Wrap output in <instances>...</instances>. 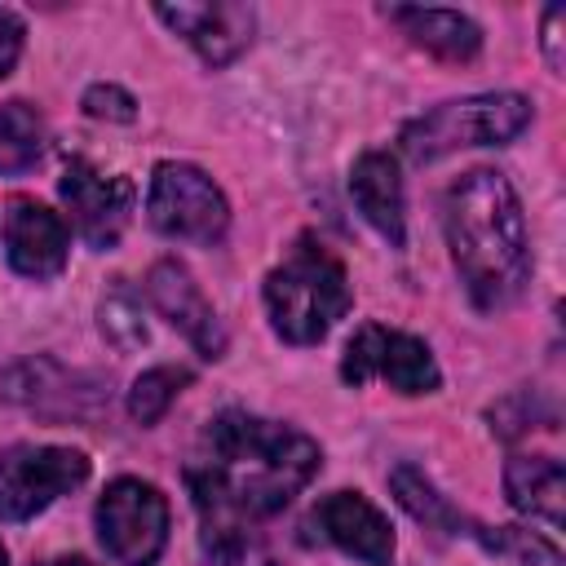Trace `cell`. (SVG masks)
Segmentation results:
<instances>
[{
    "instance_id": "3957f363",
    "label": "cell",
    "mask_w": 566,
    "mask_h": 566,
    "mask_svg": "<svg viewBox=\"0 0 566 566\" xmlns=\"http://www.w3.org/2000/svg\"><path fill=\"white\" fill-rule=\"evenodd\" d=\"M261 296H265L274 336L287 345H318L336 327V318L349 314V301H354L345 265L314 234H301L287 248V256L265 274Z\"/></svg>"
},
{
    "instance_id": "ba28073f",
    "label": "cell",
    "mask_w": 566,
    "mask_h": 566,
    "mask_svg": "<svg viewBox=\"0 0 566 566\" xmlns=\"http://www.w3.org/2000/svg\"><path fill=\"white\" fill-rule=\"evenodd\" d=\"M88 478V455L75 447H31L18 442L0 451V517L27 522L44 513L57 495L75 491Z\"/></svg>"
},
{
    "instance_id": "ffe728a7",
    "label": "cell",
    "mask_w": 566,
    "mask_h": 566,
    "mask_svg": "<svg viewBox=\"0 0 566 566\" xmlns=\"http://www.w3.org/2000/svg\"><path fill=\"white\" fill-rule=\"evenodd\" d=\"M181 385H190L186 367H150V371H142L133 380V389H128V416L137 424H159L164 411L177 402Z\"/></svg>"
},
{
    "instance_id": "2e32d148",
    "label": "cell",
    "mask_w": 566,
    "mask_h": 566,
    "mask_svg": "<svg viewBox=\"0 0 566 566\" xmlns=\"http://www.w3.org/2000/svg\"><path fill=\"white\" fill-rule=\"evenodd\" d=\"M389 22L402 27V35L411 44H420L424 53L442 57V62H469L482 49V31L473 18L455 13V9H411V4H394L385 9Z\"/></svg>"
},
{
    "instance_id": "5b68a950",
    "label": "cell",
    "mask_w": 566,
    "mask_h": 566,
    "mask_svg": "<svg viewBox=\"0 0 566 566\" xmlns=\"http://www.w3.org/2000/svg\"><path fill=\"white\" fill-rule=\"evenodd\" d=\"M146 217L164 239L177 243H217L230 226V203L221 186L195 164H159L146 190Z\"/></svg>"
},
{
    "instance_id": "9a60e30c",
    "label": "cell",
    "mask_w": 566,
    "mask_h": 566,
    "mask_svg": "<svg viewBox=\"0 0 566 566\" xmlns=\"http://www.w3.org/2000/svg\"><path fill=\"white\" fill-rule=\"evenodd\" d=\"M349 195L358 203V212L367 217V226L389 243L402 248L407 243V217H402V172L398 159L389 150H363L349 168Z\"/></svg>"
},
{
    "instance_id": "30bf717a",
    "label": "cell",
    "mask_w": 566,
    "mask_h": 566,
    "mask_svg": "<svg viewBox=\"0 0 566 566\" xmlns=\"http://www.w3.org/2000/svg\"><path fill=\"white\" fill-rule=\"evenodd\" d=\"M57 195H62V203H66V212H71L75 234H80L88 248L106 252V248L119 243V234H124V226H128V217H133L137 186H133L128 177H106V172H97L88 159H71V164L62 168Z\"/></svg>"
},
{
    "instance_id": "e0dca14e",
    "label": "cell",
    "mask_w": 566,
    "mask_h": 566,
    "mask_svg": "<svg viewBox=\"0 0 566 566\" xmlns=\"http://www.w3.org/2000/svg\"><path fill=\"white\" fill-rule=\"evenodd\" d=\"M504 495L517 513L539 517L548 526H562V500H566V473L553 455H513L504 464Z\"/></svg>"
},
{
    "instance_id": "5bb4252c",
    "label": "cell",
    "mask_w": 566,
    "mask_h": 566,
    "mask_svg": "<svg viewBox=\"0 0 566 566\" xmlns=\"http://www.w3.org/2000/svg\"><path fill=\"white\" fill-rule=\"evenodd\" d=\"M155 18L168 22L208 66L234 62L256 31V13L248 4H155Z\"/></svg>"
},
{
    "instance_id": "cb8c5ba5",
    "label": "cell",
    "mask_w": 566,
    "mask_h": 566,
    "mask_svg": "<svg viewBox=\"0 0 566 566\" xmlns=\"http://www.w3.org/2000/svg\"><path fill=\"white\" fill-rule=\"evenodd\" d=\"M22 35H27L22 18H18L13 9H0V80L18 66V57H22Z\"/></svg>"
},
{
    "instance_id": "4fadbf2b",
    "label": "cell",
    "mask_w": 566,
    "mask_h": 566,
    "mask_svg": "<svg viewBox=\"0 0 566 566\" xmlns=\"http://www.w3.org/2000/svg\"><path fill=\"white\" fill-rule=\"evenodd\" d=\"M66 248H71V234H66V221L44 208L40 199H9V212H4V252H9V265L22 274V279H35V283H49L66 270Z\"/></svg>"
},
{
    "instance_id": "ac0fdd59",
    "label": "cell",
    "mask_w": 566,
    "mask_h": 566,
    "mask_svg": "<svg viewBox=\"0 0 566 566\" xmlns=\"http://www.w3.org/2000/svg\"><path fill=\"white\" fill-rule=\"evenodd\" d=\"M389 486H394V500H398L416 522H424L429 531L464 535V526H473L447 495H438V486H433L416 464H398V469L389 473Z\"/></svg>"
},
{
    "instance_id": "4316f807",
    "label": "cell",
    "mask_w": 566,
    "mask_h": 566,
    "mask_svg": "<svg viewBox=\"0 0 566 566\" xmlns=\"http://www.w3.org/2000/svg\"><path fill=\"white\" fill-rule=\"evenodd\" d=\"M0 566H9V553H4V544H0Z\"/></svg>"
},
{
    "instance_id": "7c38bea8",
    "label": "cell",
    "mask_w": 566,
    "mask_h": 566,
    "mask_svg": "<svg viewBox=\"0 0 566 566\" xmlns=\"http://www.w3.org/2000/svg\"><path fill=\"white\" fill-rule=\"evenodd\" d=\"M310 526L332 548L358 557L363 566H389L394 562V526L385 513L358 495V491H332L310 509Z\"/></svg>"
},
{
    "instance_id": "484cf974",
    "label": "cell",
    "mask_w": 566,
    "mask_h": 566,
    "mask_svg": "<svg viewBox=\"0 0 566 566\" xmlns=\"http://www.w3.org/2000/svg\"><path fill=\"white\" fill-rule=\"evenodd\" d=\"M44 566H88L84 557H53V562H44Z\"/></svg>"
},
{
    "instance_id": "8992f818",
    "label": "cell",
    "mask_w": 566,
    "mask_h": 566,
    "mask_svg": "<svg viewBox=\"0 0 566 566\" xmlns=\"http://www.w3.org/2000/svg\"><path fill=\"white\" fill-rule=\"evenodd\" d=\"M97 539L119 566H155L168 544V500L142 478H115L97 500Z\"/></svg>"
},
{
    "instance_id": "7a4b0ae2",
    "label": "cell",
    "mask_w": 566,
    "mask_h": 566,
    "mask_svg": "<svg viewBox=\"0 0 566 566\" xmlns=\"http://www.w3.org/2000/svg\"><path fill=\"white\" fill-rule=\"evenodd\" d=\"M442 230L478 310H504L531 279V239L517 190L495 168L460 172L442 195Z\"/></svg>"
},
{
    "instance_id": "d6986e66",
    "label": "cell",
    "mask_w": 566,
    "mask_h": 566,
    "mask_svg": "<svg viewBox=\"0 0 566 566\" xmlns=\"http://www.w3.org/2000/svg\"><path fill=\"white\" fill-rule=\"evenodd\" d=\"M44 155V119L27 102H0V172H27Z\"/></svg>"
},
{
    "instance_id": "9c48e42d",
    "label": "cell",
    "mask_w": 566,
    "mask_h": 566,
    "mask_svg": "<svg viewBox=\"0 0 566 566\" xmlns=\"http://www.w3.org/2000/svg\"><path fill=\"white\" fill-rule=\"evenodd\" d=\"M0 394L40 420H97L111 407V385L93 371H71L57 358H22L0 376Z\"/></svg>"
},
{
    "instance_id": "d4e9b609",
    "label": "cell",
    "mask_w": 566,
    "mask_h": 566,
    "mask_svg": "<svg viewBox=\"0 0 566 566\" xmlns=\"http://www.w3.org/2000/svg\"><path fill=\"white\" fill-rule=\"evenodd\" d=\"M562 18H566L562 4H548V9H544V35H539V44H544V57H548L553 71L566 66V57H562Z\"/></svg>"
},
{
    "instance_id": "603a6c76",
    "label": "cell",
    "mask_w": 566,
    "mask_h": 566,
    "mask_svg": "<svg viewBox=\"0 0 566 566\" xmlns=\"http://www.w3.org/2000/svg\"><path fill=\"white\" fill-rule=\"evenodd\" d=\"M84 111H88L93 119H106V124H133V119H137V102H133V93L119 88V84H93V88L84 93Z\"/></svg>"
},
{
    "instance_id": "7402d4cb",
    "label": "cell",
    "mask_w": 566,
    "mask_h": 566,
    "mask_svg": "<svg viewBox=\"0 0 566 566\" xmlns=\"http://www.w3.org/2000/svg\"><path fill=\"white\" fill-rule=\"evenodd\" d=\"M491 553H513L522 566H562V553L548 544V539H539V535H531V531H517V526H500V531H491V544H486Z\"/></svg>"
},
{
    "instance_id": "44dd1931",
    "label": "cell",
    "mask_w": 566,
    "mask_h": 566,
    "mask_svg": "<svg viewBox=\"0 0 566 566\" xmlns=\"http://www.w3.org/2000/svg\"><path fill=\"white\" fill-rule=\"evenodd\" d=\"M97 318H102V336L115 345V349H137L150 340V327L142 318V301L128 292V287H115L102 296L97 305Z\"/></svg>"
},
{
    "instance_id": "277c9868",
    "label": "cell",
    "mask_w": 566,
    "mask_h": 566,
    "mask_svg": "<svg viewBox=\"0 0 566 566\" xmlns=\"http://www.w3.org/2000/svg\"><path fill=\"white\" fill-rule=\"evenodd\" d=\"M531 97L522 93H478V97H455V102H438L433 111L416 115L398 146L407 159L416 164H433L451 150L464 146H504L513 142L526 124H531Z\"/></svg>"
},
{
    "instance_id": "8fae6325",
    "label": "cell",
    "mask_w": 566,
    "mask_h": 566,
    "mask_svg": "<svg viewBox=\"0 0 566 566\" xmlns=\"http://www.w3.org/2000/svg\"><path fill=\"white\" fill-rule=\"evenodd\" d=\"M146 296L203 358H221L226 354V327H221L212 301L203 296V287L195 283V274L181 261H172V256L155 261L150 274H146Z\"/></svg>"
},
{
    "instance_id": "6da1fadb",
    "label": "cell",
    "mask_w": 566,
    "mask_h": 566,
    "mask_svg": "<svg viewBox=\"0 0 566 566\" xmlns=\"http://www.w3.org/2000/svg\"><path fill=\"white\" fill-rule=\"evenodd\" d=\"M323 469L310 433L252 411H217L186 464L199 539L212 566H274L261 522L283 513Z\"/></svg>"
},
{
    "instance_id": "52a82bcc",
    "label": "cell",
    "mask_w": 566,
    "mask_h": 566,
    "mask_svg": "<svg viewBox=\"0 0 566 566\" xmlns=\"http://www.w3.org/2000/svg\"><path fill=\"white\" fill-rule=\"evenodd\" d=\"M340 376L345 385H367V380H385L389 389L416 398V394H438L442 371L429 354V345L411 332L398 327H380V323H363L340 358Z\"/></svg>"
}]
</instances>
